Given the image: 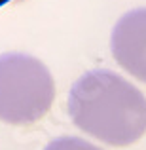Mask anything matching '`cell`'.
Returning <instances> with one entry per match:
<instances>
[{"instance_id":"obj_1","label":"cell","mask_w":146,"mask_h":150,"mask_svg":"<svg viewBox=\"0 0 146 150\" xmlns=\"http://www.w3.org/2000/svg\"><path fill=\"white\" fill-rule=\"evenodd\" d=\"M68 114L82 131L112 146H127L146 131V97L110 70H89L74 82Z\"/></svg>"},{"instance_id":"obj_2","label":"cell","mask_w":146,"mask_h":150,"mask_svg":"<svg viewBox=\"0 0 146 150\" xmlns=\"http://www.w3.org/2000/svg\"><path fill=\"white\" fill-rule=\"evenodd\" d=\"M55 86L48 67L27 53L0 55V120L30 124L49 110Z\"/></svg>"},{"instance_id":"obj_3","label":"cell","mask_w":146,"mask_h":150,"mask_svg":"<svg viewBox=\"0 0 146 150\" xmlns=\"http://www.w3.org/2000/svg\"><path fill=\"white\" fill-rule=\"evenodd\" d=\"M110 48L120 67L146 84V8L127 11L116 23Z\"/></svg>"},{"instance_id":"obj_4","label":"cell","mask_w":146,"mask_h":150,"mask_svg":"<svg viewBox=\"0 0 146 150\" xmlns=\"http://www.w3.org/2000/svg\"><path fill=\"white\" fill-rule=\"evenodd\" d=\"M44 150H101L95 144L87 143V141L80 139V137H59L53 139Z\"/></svg>"}]
</instances>
